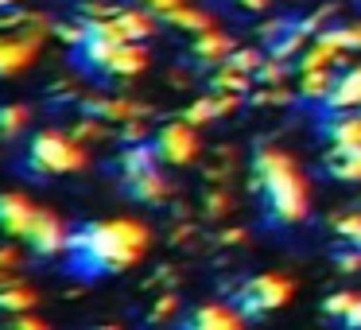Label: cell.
<instances>
[{
    "instance_id": "cell-1",
    "label": "cell",
    "mask_w": 361,
    "mask_h": 330,
    "mask_svg": "<svg viewBox=\"0 0 361 330\" xmlns=\"http://www.w3.org/2000/svg\"><path fill=\"white\" fill-rule=\"evenodd\" d=\"M148 226L133 218H109V221H86V226L71 229L66 241V268L82 280L94 276H113L133 268L136 260L148 252Z\"/></svg>"
},
{
    "instance_id": "cell-2",
    "label": "cell",
    "mask_w": 361,
    "mask_h": 330,
    "mask_svg": "<svg viewBox=\"0 0 361 330\" xmlns=\"http://www.w3.org/2000/svg\"><path fill=\"white\" fill-rule=\"evenodd\" d=\"M249 175L252 195L264 202L268 226H295L307 218V179L291 164V156H283L280 148H257Z\"/></svg>"
},
{
    "instance_id": "cell-3",
    "label": "cell",
    "mask_w": 361,
    "mask_h": 330,
    "mask_svg": "<svg viewBox=\"0 0 361 330\" xmlns=\"http://www.w3.org/2000/svg\"><path fill=\"white\" fill-rule=\"evenodd\" d=\"M86 167V152H82V140H74L71 133H59V128H47V133H35L32 144H27L24 156V171L32 179H43V175H66Z\"/></svg>"
},
{
    "instance_id": "cell-4",
    "label": "cell",
    "mask_w": 361,
    "mask_h": 330,
    "mask_svg": "<svg viewBox=\"0 0 361 330\" xmlns=\"http://www.w3.org/2000/svg\"><path fill=\"white\" fill-rule=\"evenodd\" d=\"M288 299H291V280H283V276H252L233 291V307L245 319H264Z\"/></svg>"
},
{
    "instance_id": "cell-5",
    "label": "cell",
    "mask_w": 361,
    "mask_h": 330,
    "mask_svg": "<svg viewBox=\"0 0 361 330\" xmlns=\"http://www.w3.org/2000/svg\"><path fill=\"white\" fill-rule=\"evenodd\" d=\"M152 144H156L159 159L171 164V167H183L198 156V136H195V125H190V121H171V125H164L152 136Z\"/></svg>"
},
{
    "instance_id": "cell-6",
    "label": "cell",
    "mask_w": 361,
    "mask_h": 330,
    "mask_svg": "<svg viewBox=\"0 0 361 330\" xmlns=\"http://www.w3.org/2000/svg\"><path fill=\"white\" fill-rule=\"evenodd\" d=\"M24 241L32 245V249L39 252V257H59V252H66L71 229H66L51 210H43V206H39V214H35V221H32V229H27Z\"/></svg>"
},
{
    "instance_id": "cell-7",
    "label": "cell",
    "mask_w": 361,
    "mask_h": 330,
    "mask_svg": "<svg viewBox=\"0 0 361 330\" xmlns=\"http://www.w3.org/2000/svg\"><path fill=\"white\" fill-rule=\"evenodd\" d=\"M322 113H338V109H361V63L342 66V74L334 78L330 94L319 102Z\"/></svg>"
},
{
    "instance_id": "cell-8",
    "label": "cell",
    "mask_w": 361,
    "mask_h": 330,
    "mask_svg": "<svg viewBox=\"0 0 361 330\" xmlns=\"http://www.w3.org/2000/svg\"><path fill=\"white\" fill-rule=\"evenodd\" d=\"M121 187H125V195L133 198V202H140V206H159L167 195H171V183H167V175L159 171V167L136 171V175H121Z\"/></svg>"
},
{
    "instance_id": "cell-9",
    "label": "cell",
    "mask_w": 361,
    "mask_h": 330,
    "mask_svg": "<svg viewBox=\"0 0 361 330\" xmlns=\"http://www.w3.org/2000/svg\"><path fill=\"white\" fill-rule=\"evenodd\" d=\"M35 214H39V206H35L32 198L4 190V195H0V233H8V237H27V229H32Z\"/></svg>"
},
{
    "instance_id": "cell-10",
    "label": "cell",
    "mask_w": 361,
    "mask_h": 330,
    "mask_svg": "<svg viewBox=\"0 0 361 330\" xmlns=\"http://www.w3.org/2000/svg\"><path fill=\"white\" fill-rule=\"evenodd\" d=\"M35 51H39V39H32V35H24V32H4L0 35V78L24 71L35 59Z\"/></svg>"
},
{
    "instance_id": "cell-11",
    "label": "cell",
    "mask_w": 361,
    "mask_h": 330,
    "mask_svg": "<svg viewBox=\"0 0 361 330\" xmlns=\"http://www.w3.org/2000/svg\"><path fill=\"white\" fill-rule=\"evenodd\" d=\"M148 71V51H144L140 39H125L117 51H113V59L105 63V78H136V74Z\"/></svg>"
},
{
    "instance_id": "cell-12",
    "label": "cell",
    "mask_w": 361,
    "mask_h": 330,
    "mask_svg": "<svg viewBox=\"0 0 361 330\" xmlns=\"http://www.w3.org/2000/svg\"><path fill=\"white\" fill-rule=\"evenodd\" d=\"M229 55H233V39H229L226 32H218V28L198 32L195 43H190V59H195L198 66H221Z\"/></svg>"
},
{
    "instance_id": "cell-13",
    "label": "cell",
    "mask_w": 361,
    "mask_h": 330,
    "mask_svg": "<svg viewBox=\"0 0 361 330\" xmlns=\"http://www.w3.org/2000/svg\"><path fill=\"white\" fill-rule=\"evenodd\" d=\"M322 167L342 183L361 179V144H330V152L322 156Z\"/></svg>"
},
{
    "instance_id": "cell-14",
    "label": "cell",
    "mask_w": 361,
    "mask_h": 330,
    "mask_svg": "<svg viewBox=\"0 0 361 330\" xmlns=\"http://www.w3.org/2000/svg\"><path fill=\"white\" fill-rule=\"evenodd\" d=\"M241 322H245L241 311H229V307H221V303H206V307H198V311H190L187 319H183V326H190V330H233V326H241Z\"/></svg>"
},
{
    "instance_id": "cell-15",
    "label": "cell",
    "mask_w": 361,
    "mask_h": 330,
    "mask_svg": "<svg viewBox=\"0 0 361 330\" xmlns=\"http://www.w3.org/2000/svg\"><path fill=\"white\" fill-rule=\"evenodd\" d=\"M159 164H164V159H159V152H156V144H152V140H136V144H128V148L121 152V159H117L121 175L152 171V167H159Z\"/></svg>"
},
{
    "instance_id": "cell-16",
    "label": "cell",
    "mask_w": 361,
    "mask_h": 330,
    "mask_svg": "<svg viewBox=\"0 0 361 330\" xmlns=\"http://www.w3.org/2000/svg\"><path fill=\"white\" fill-rule=\"evenodd\" d=\"M252 82H257V78H252L249 71H237L233 63H221L218 71H214L210 86L218 90V94H245V97H249L252 94Z\"/></svg>"
},
{
    "instance_id": "cell-17",
    "label": "cell",
    "mask_w": 361,
    "mask_h": 330,
    "mask_svg": "<svg viewBox=\"0 0 361 330\" xmlns=\"http://www.w3.org/2000/svg\"><path fill=\"white\" fill-rule=\"evenodd\" d=\"M338 74L330 71V66H314V71H303L299 74V97L303 102H322V97L330 94V86H334Z\"/></svg>"
},
{
    "instance_id": "cell-18",
    "label": "cell",
    "mask_w": 361,
    "mask_h": 330,
    "mask_svg": "<svg viewBox=\"0 0 361 330\" xmlns=\"http://www.w3.org/2000/svg\"><path fill=\"white\" fill-rule=\"evenodd\" d=\"M39 303L32 288H20V283H4L0 288V314L8 319V314H20V311H32Z\"/></svg>"
},
{
    "instance_id": "cell-19",
    "label": "cell",
    "mask_w": 361,
    "mask_h": 330,
    "mask_svg": "<svg viewBox=\"0 0 361 330\" xmlns=\"http://www.w3.org/2000/svg\"><path fill=\"white\" fill-rule=\"evenodd\" d=\"M164 20H167L171 28H183V32H190V35H198V32H206V28H214L206 12H198V8H187V4H175V8L167 12Z\"/></svg>"
},
{
    "instance_id": "cell-20",
    "label": "cell",
    "mask_w": 361,
    "mask_h": 330,
    "mask_svg": "<svg viewBox=\"0 0 361 330\" xmlns=\"http://www.w3.org/2000/svg\"><path fill=\"white\" fill-rule=\"evenodd\" d=\"M27 105H4L0 109V140H12V136H20L27 128Z\"/></svg>"
},
{
    "instance_id": "cell-21",
    "label": "cell",
    "mask_w": 361,
    "mask_h": 330,
    "mask_svg": "<svg viewBox=\"0 0 361 330\" xmlns=\"http://www.w3.org/2000/svg\"><path fill=\"white\" fill-rule=\"evenodd\" d=\"M214 117H221V102H218V94L198 97V102H190V105H187V113H183V121H190V125H206V121H214Z\"/></svg>"
},
{
    "instance_id": "cell-22",
    "label": "cell",
    "mask_w": 361,
    "mask_h": 330,
    "mask_svg": "<svg viewBox=\"0 0 361 330\" xmlns=\"http://www.w3.org/2000/svg\"><path fill=\"white\" fill-rule=\"evenodd\" d=\"M71 136L74 140H105L109 136V128H105V117H90V113H82V121H74L71 125Z\"/></svg>"
},
{
    "instance_id": "cell-23",
    "label": "cell",
    "mask_w": 361,
    "mask_h": 330,
    "mask_svg": "<svg viewBox=\"0 0 361 330\" xmlns=\"http://www.w3.org/2000/svg\"><path fill=\"white\" fill-rule=\"evenodd\" d=\"M252 105H291V90L283 86V82H276V86H260L249 94Z\"/></svg>"
},
{
    "instance_id": "cell-24",
    "label": "cell",
    "mask_w": 361,
    "mask_h": 330,
    "mask_svg": "<svg viewBox=\"0 0 361 330\" xmlns=\"http://www.w3.org/2000/svg\"><path fill=\"white\" fill-rule=\"evenodd\" d=\"M334 233L350 245H361V210H350V214H338L334 218Z\"/></svg>"
},
{
    "instance_id": "cell-25",
    "label": "cell",
    "mask_w": 361,
    "mask_h": 330,
    "mask_svg": "<svg viewBox=\"0 0 361 330\" xmlns=\"http://www.w3.org/2000/svg\"><path fill=\"white\" fill-rule=\"evenodd\" d=\"M264 51H257V47H233V55L226 59V63H233L237 71H249V74H257V66L264 63Z\"/></svg>"
},
{
    "instance_id": "cell-26",
    "label": "cell",
    "mask_w": 361,
    "mask_h": 330,
    "mask_svg": "<svg viewBox=\"0 0 361 330\" xmlns=\"http://www.w3.org/2000/svg\"><path fill=\"white\" fill-rule=\"evenodd\" d=\"M283 71H288V63H280V59L268 55L264 63L257 66V74H252V78H257L260 86H276V82H283Z\"/></svg>"
},
{
    "instance_id": "cell-27",
    "label": "cell",
    "mask_w": 361,
    "mask_h": 330,
    "mask_svg": "<svg viewBox=\"0 0 361 330\" xmlns=\"http://www.w3.org/2000/svg\"><path fill=\"white\" fill-rule=\"evenodd\" d=\"M233 210V195H229L226 187H214L210 195H206V214L210 218H221V214H229Z\"/></svg>"
},
{
    "instance_id": "cell-28",
    "label": "cell",
    "mask_w": 361,
    "mask_h": 330,
    "mask_svg": "<svg viewBox=\"0 0 361 330\" xmlns=\"http://www.w3.org/2000/svg\"><path fill=\"white\" fill-rule=\"evenodd\" d=\"M86 32H90L86 20H74V24H59V28H55V35L66 43V47H78V43H86Z\"/></svg>"
},
{
    "instance_id": "cell-29",
    "label": "cell",
    "mask_w": 361,
    "mask_h": 330,
    "mask_svg": "<svg viewBox=\"0 0 361 330\" xmlns=\"http://www.w3.org/2000/svg\"><path fill=\"white\" fill-rule=\"evenodd\" d=\"M175 311H179V295H175V291H164V295L156 299V307L148 311V322H164V319H171Z\"/></svg>"
},
{
    "instance_id": "cell-30",
    "label": "cell",
    "mask_w": 361,
    "mask_h": 330,
    "mask_svg": "<svg viewBox=\"0 0 361 330\" xmlns=\"http://www.w3.org/2000/svg\"><path fill=\"white\" fill-rule=\"evenodd\" d=\"M357 299H361V295H353V291H334V295H330L326 303H322V311H326V314H338V319H342V314L350 311V307L357 303Z\"/></svg>"
},
{
    "instance_id": "cell-31",
    "label": "cell",
    "mask_w": 361,
    "mask_h": 330,
    "mask_svg": "<svg viewBox=\"0 0 361 330\" xmlns=\"http://www.w3.org/2000/svg\"><path fill=\"white\" fill-rule=\"evenodd\" d=\"M121 140H125V144L148 140V125H144V117H133V121H125V128H121Z\"/></svg>"
},
{
    "instance_id": "cell-32",
    "label": "cell",
    "mask_w": 361,
    "mask_h": 330,
    "mask_svg": "<svg viewBox=\"0 0 361 330\" xmlns=\"http://www.w3.org/2000/svg\"><path fill=\"white\" fill-rule=\"evenodd\" d=\"M136 4H140V8H148L152 16H159V20H164L167 12L175 8V4H183V0H136Z\"/></svg>"
},
{
    "instance_id": "cell-33",
    "label": "cell",
    "mask_w": 361,
    "mask_h": 330,
    "mask_svg": "<svg viewBox=\"0 0 361 330\" xmlns=\"http://www.w3.org/2000/svg\"><path fill=\"white\" fill-rule=\"evenodd\" d=\"M338 268L342 272H361V245H353V252H338Z\"/></svg>"
},
{
    "instance_id": "cell-34",
    "label": "cell",
    "mask_w": 361,
    "mask_h": 330,
    "mask_svg": "<svg viewBox=\"0 0 361 330\" xmlns=\"http://www.w3.org/2000/svg\"><path fill=\"white\" fill-rule=\"evenodd\" d=\"M4 322H8V326H20V330H43V322H39V319H32L27 311H20V314H8Z\"/></svg>"
},
{
    "instance_id": "cell-35",
    "label": "cell",
    "mask_w": 361,
    "mask_h": 330,
    "mask_svg": "<svg viewBox=\"0 0 361 330\" xmlns=\"http://www.w3.org/2000/svg\"><path fill=\"white\" fill-rule=\"evenodd\" d=\"M342 322H345V326H353V330H361V299H357V303H353L350 311L342 314Z\"/></svg>"
},
{
    "instance_id": "cell-36",
    "label": "cell",
    "mask_w": 361,
    "mask_h": 330,
    "mask_svg": "<svg viewBox=\"0 0 361 330\" xmlns=\"http://www.w3.org/2000/svg\"><path fill=\"white\" fill-rule=\"evenodd\" d=\"M218 241H221V245H241V241H245V229H221Z\"/></svg>"
},
{
    "instance_id": "cell-37",
    "label": "cell",
    "mask_w": 361,
    "mask_h": 330,
    "mask_svg": "<svg viewBox=\"0 0 361 330\" xmlns=\"http://www.w3.org/2000/svg\"><path fill=\"white\" fill-rule=\"evenodd\" d=\"M0 264H4V268H16V264H20V252L12 249V245H4V249H0Z\"/></svg>"
},
{
    "instance_id": "cell-38",
    "label": "cell",
    "mask_w": 361,
    "mask_h": 330,
    "mask_svg": "<svg viewBox=\"0 0 361 330\" xmlns=\"http://www.w3.org/2000/svg\"><path fill=\"white\" fill-rule=\"evenodd\" d=\"M190 233H195V226H175L171 245H187V241H190Z\"/></svg>"
},
{
    "instance_id": "cell-39",
    "label": "cell",
    "mask_w": 361,
    "mask_h": 330,
    "mask_svg": "<svg viewBox=\"0 0 361 330\" xmlns=\"http://www.w3.org/2000/svg\"><path fill=\"white\" fill-rule=\"evenodd\" d=\"M241 8H249V12H264L268 8V0H237Z\"/></svg>"
},
{
    "instance_id": "cell-40",
    "label": "cell",
    "mask_w": 361,
    "mask_h": 330,
    "mask_svg": "<svg viewBox=\"0 0 361 330\" xmlns=\"http://www.w3.org/2000/svg\"><path fill=\"white\" fill-rule=\"evenodd\" d=\"M350 39H353V51H361V24H350Z\"/></svg>"
},
{
    "instance_id": "cell-41",
    "label": "cell",
    "mask_w": 361,
    "mask_h": 330,
    "mask_svg": "<svg viewBox=\"0 0 361 330\" xmlns=\"http://www.w3.org/2000/svg\"><path fill=\"white\" fill-rule=\"evenodd\" d=\"M4 283H12V268L0 264V288H4Z\"/></svg>"
},
{
    "instance_id": "cell-42",
    "label": "cell",
    "mask_w": 361,
    "mask_h": 330,
    "mask_svg": "<svg viewBox=\"0 0 361 330\" xmlns=\"http://www.w3.org/2000/svg\"><path fill=\"white\" fill-rule=\"evenodd\" d=\"M20 0H0V8H16Z\"/></svg>"
},
{
    "instance_id": "cell-43",
    "label": "cell",
    "mask_w": 361,
    "mask_h": 330,
    "mask_svg": "<svg viewBox=\"0 0 361 330\" xmlns=\"http://www.w3.org/2000/svg\"><path fill=\"white\" fill-rule=\"evenodd\" d=\"M357 113H361V109H357Z\"/></svg>"
}]
</instances>
